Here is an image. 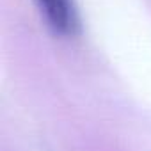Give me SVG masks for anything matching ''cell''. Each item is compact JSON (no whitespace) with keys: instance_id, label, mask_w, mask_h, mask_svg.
<instances>
[{"instance_id":"6da1fadb","label":"cell","mask_w":151,"mask_h":151,"mask_svg":"<svg viewBox=\"0 0 151 151\" xmlns=\"http://www.w3.org/2000/svg\"><path fill=\"white\" fill-rule=\"evenodd\" d=\"M48 27L59 36H75L78 32V16L73 0H36Z\"/></svg>"}]
</instances>
